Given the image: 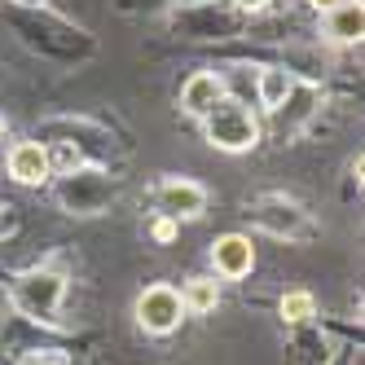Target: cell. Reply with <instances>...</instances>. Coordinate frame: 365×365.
<instances>
[{"label": "cell", "instance_id": "1", "mask_svg": "<svg viewBox=\"0 0 365 365\" xmlns=\"http://www.w3.org/2000/svg\"><path fill=\"white\" fill-rule=\"evenodd\" d=\"M202 133H207V141H212L216 150H225V154H247L259 141V119L251 115L247 101L225 93L216 106L202 115Z\"/></svg>", "mask_w": 365, "mask_h": 365}, {"label": "cell", "instance_id": "2", "mask_svg": "<svg viewBox=\"0 0 365 365\" xmlns=\"http://www.w3.org/2000/svg\"><path fill=\"white\" fill-rule=\"evenodd\" d=\"M66 295V277L53 269H31L14 282V308L27 312L31 322H53Z\"/></svg>", "mask_w": 365, "mask_h": 365}, {"label": "cell", "instance_id": "3", "mask_svg": "<svg viewBox=\"0 0 365 365\" xmlns=\"http://www.w3.org/2000/svg\"><path fill=\"white\" fill-rule=\"evenodd\" d=\"M180 317H185V304H180V291L168 282L159 286H145V291L137 295V326L150 330V334H172L180 326Z\"/></svg>", "mask_w": 365, "mask_h": 365}, {"label": "cell", "instance_id": "4", "mask_svg": "<svg viewBox=\"0 0 365 365\" xmlns=\"http://www.w3.org/2000/svg\"><path fill=\"white\" fill-rule=\"evenodd\" d=\"M159 207L172 220H198L207 212V190L190 176H163L159 180Z\"/></svg>", "mask_w": 365, "mask_h": 365}, {"label": "cell", "instance_id": "5", "mask_svg": "<svg viewBox=\"0 0 365 365\" xmlns=\"http://www.w3.org/2000/svg\"><path fill=\"white\" fill-rule=\"evenodd\" d=\"M212 269L225 282H238L255 269V247H251L247 233H225V238L212 242Z\"/></svg>", "mask_w": 365, "mask_h": 365}, {"label": "cell", "instance_id": "6", "mask_svg": "<svg viewBox=\"0 0 365 365\" xmlns=\"http://www.w3.org/2000/svg\"><path fill=\"white\" fill-rule=\"evenodd\" d=\"M220 97H225V80H220V75L216 71H194L190 80L180 84V110L194 115V119H202Z\"/></svg>", "mask_w": 365, "mask_h": 365}, {"label": "cell", "instance_id": "7", "mask_svg": "<svg viewBox=\"0 0 365 365\" xmlns=\"http://www.w3.org/2000/svg\"><path fill=\"white\" fill-rule=\"evenodd\" d=\"M9 176L18 180V185H44L48 176H53V168H48V150L40 141H22L9 150Z\"/></svg>", "mask_w": 365, "mask_h": 365}, {"label": "cell", "instance_id": "8", "mask_svg": "<svg viewBox=\"0 0 365 365\" xmlns=\"http://www.w3.org/2000/svg\"><path fill=\"white\" fill-rule=\"evenodd\" d=\"M361 31H365V9H361V0H348V5L330 9V14H326V27H322V36H326L330 44H356Z\"/></svg>", "mask_w": 365, "mask_h": 365}, {"label": "cell", "instance_id": "9", "mask_svg": "<svg viewBox=\"0 0 365 365\" xmlns=\"http://www.w3.org/2000/svg\"><path fill=\"white\" fill-rule=\"evenodd\" d=\"M259 106L264 110H282L286 106V97H291V88H295V80H291V71L286 66H259Z\"/></svg>", "mask_w": 365, "mask_h": 365}, {"label": "cell", "instance_id": "10", "mask_svg": "<svg viewBox=\"0 0 365 365\" xmlns=\"http://www.w3.org/2000/svg\"><path fill=\"white\" fill-rule=\"evenodd\" d=\"M180 304H185V312H194V317L216 312V304H220V282L216 277H190L185 291H180Z\"/></svg>", "mask_w": 365, "mask_h": 365}, {"label": "cell", "instance_id": "11", "mask_svg": "<svg viewBox=\"0 0 365 365\" xmlns=\"http://www.w3.org/2000/svg\"><path fill=\"white\" fill-rule=\"evenodd\" d=\"M312 312H317V299H312L308 291H286V295H282V317L291 322V326L308 322Z\"/></svg>", "mask_w": 365, "mask_h": 365}, {"label": "cell", "instance_id": "12", "mask_svg": "<svg viewBox=\"0 0 365 365\" xmlns=\"http://www.w3.org/2000/svg\"><path fill=\"white\" fill-rule=\"evenodd\" d=\"M150 238H154V242H172V238H176V220H172V216H159V220L150 225Z\"/></svg>", "mask_w": 365, "mask_h": 365}, {"label": "cell", "instance_id": "13", "mask_svg": "<svg viewBox=\"0 0 365 365\" xmlns=\"http://www.w3.org/2000/svg\"><path fill=\"white\" fill-rule=\"evenodd\" d=\"M71 168H80V154L66 145V150H58V172H71Z\"/></svg>", "mask_w": 365, "mask_h": 365}, {"label": "cell", "instance_id": "14", "mask_svg": "<svg viewBox=\"0 0 365 365\" xmlns=\"http://www.w3.org/2000/svg\"><path fill=\"white\" fill-rule=\"evenodd\" d=\"M317 14H330V9H339V5H348V0H308Z\"/></svg>", "mask_w": 365, "mask_h": 365}, {"label": "cell", "instance_id": "15", "mask_svg": "<svg viewBox=\"0 0 365 365\" xmlns=\"http://www.w3.org/2000/svg\"><path fill=\"white\" fill-rule=\"evenodd\" d=\"M238 5H242V9H264L269 0H238Z\"/></svg>", "mask_w": 365, "mask_h": 365}, {"label": "cell", "instance_id": "16", "mask_svg": "<svg viewBox=\"0 0 365 365\" xmlns=\"http://www.w3.org/2000/svg\"><path fill=\"white\" fill-rule=\"evenodd\" d=\"M18 5H44V0H18Z\"/></svg>", "mask_w": 365, "mask_h": 365}, {"label": "cell", "instance_id": "17", "mask_svg": "<svg viewBox=\"0 0 365 365\" xmlns=\"http://www.w3.org/2000/svg\"><path fill=\"white\" fill-rule=\"evenodd\" d=\"M0 141H5V119H0Z\"/></svg>", "mask_w": 365, "mask_h": 365}]
</instances>
